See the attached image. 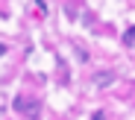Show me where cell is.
I'll list each match as a JSON object with an SVG mask.
<instances>
[{
	"mask_svg": "<svg viewBox=\"0 0 135 120\" xmlns=\"http://www.w3.org/2000/svg\"><path fill=\"white\" fill-rule=\"evenodd\" d=\"M15 111L27 114V117H38V103L27 100V97H15Z\"/></svg>",
	"mask_w": 135,
	"mask_h": 120,
	"instance_id": "obj_1",
	"label": "cell"
},
{
	"mask_svg": "<svg viewBox=\"0 0 135 120\" xmlns=\"http://www.w3.org/2000/svg\"><path fill=\"white\" fill-rule=\"evenodd\" d=\"M115 79H118L115 70H106V73H97V76H94V85H97V88H106V85H112Z\"/></svg>",
	"mask_w": 135,
	"mask_h": 120,
	"instance_id": "obj_2",
	"label": "cell"
},
{
	"mask_svg": "<svg viewBox=\"0 0 135 120\" xmlns=\"http://www.w3.org/2000/svg\"><path fill=\"white\" fill-rule=\"evenodd\" d=\"M123 44H126V47H132V44H135V27H129V29L123 32Z\"/></svg>",
	"mask_w": 135,
	"mask_h": 120,
	"instance_id": "obj_3",
	"label": "cell"
},
{
	"mask_svg": "<svg viewBox=\"0 0 135 120\" xmlns=\"http://www.w3.org/2000/svg\"><path fill=\"white\" fill-rule=\"evenodd\" d=\"M35 9H38V15H41V18L47 15V3H44V0H35Z\"/></svg>",
	"mask_w": 135,
	"mask_h": 120,
	"instance_id": "obj_4",
	"label": "cell"
},
{
	"mask_svg": "<svg viewBox=\"0 0 135 120\" xmlns=\"http://www.w3.org/2000/svg\"><path fill=\"white\" fill-rule=\"evenodd\" d=\"M3 53H6V47H3V44H0V56H3Z\"/></svg>",
	"mask_w": 135,
	"mask_h": 120,
	"instance_id": "obj_5",
	"label": "cell"
}]
</instances>
